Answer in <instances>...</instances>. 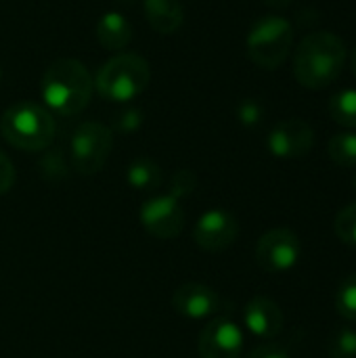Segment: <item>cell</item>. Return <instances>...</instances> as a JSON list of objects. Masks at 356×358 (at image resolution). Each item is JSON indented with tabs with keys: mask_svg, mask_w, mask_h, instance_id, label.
<instances>
[{
	"mask_svg": "<svg viewBox=\"0 0 356 358\" xmlns=\"http://www.w3.org/2000/svg\"><path fill=\"white\" fill-rule=\"evenodd\" d=\"M346 65V46L334 31H313L302 38L294 55V76L311 90L332 86Z\"/></svg>",
	"mask_w": 356,
	"mask_h": 358,
	"instance_id": "obj_1",
	"label": "cell"
},
{
	"mask_svg": "<svg viewBox=\"0 0 356 358\" xmlns=\"http://www.w3.org/2000/svg\"><path fill=\"white\" fill-rule=\"evenodd\" d=\"M94 80L88 67L78 59H55L42 76V99L48 111L59 115H78L90 103Z\"/></svg>",
	"mask_w": 356,
	"mask_h": 358,
	"instance_id": "obj_2",
	"label": "cell"
},
{
	"mask_svg": "<svg viewBox=\"0 0 356 358\" xmlns=\"http://www.w3.org/2000/svg\"><path fill=\"white\" fill-rule=\"evenodd\" d=\"M0 132L8 145L21 151H42L52 143L55 120L38 103H15L0 117Z\"/></svg>",
	"mask_w": 356,
	"mask_h": 358,
	"instance_id": "obj_3",
	"label": "cell"
},
{
	"mask_svg": "<svg viewBox=\"0 0 356 358\" xmlns=\"http://www.w3.org/2000/svg\"><path fill=\"white\" fill-rule=\"evenodd\" d=\"M151 82L149 63L134 52H120L109 59L94 78L97 92L113 103H126L138 96Z\"/></svg>",
	"mask_w": 356,
	"mask_h": 358,
	"instance_id": "obj_4",
	"label": "cell"
},
{
	"mask_svg": "<svg viewBox=\"0 0 356 358\" xmlns=\"http://www.w3.org/2000/svg\"><path fill=\"white\" fill-rule=\"evenodd\" d=\"M294 46V27L281 15L260 17L248 31V57L262 69L281 67Z\"/></svg>",
	"mask_w": 356,
	"mask_h": 358,
	"instance_id": "obj_5",
	"label": "cell"
},
{
	"mask_svg": "<svg viewBox=\"0 0 356 358\" xmlns=\"http://www.w3.org/2000/svg\"><path fill=\"white\" fill-rule=\"evenodd\" d=\"M113 147V134L107 126L99 122H86L78 126L69 141V155L71 166L78 174L90 176L97 174Z\"/></svg>",
	"mask_w": 356,
	"mask_h": 358,
	"instance_id": "obj_6",
	"label": "cell"
},
{
	"mask_svg": "<svg viewBox=\"0 0 356 358\" xmlns=\"http://www.w3.org/2000/svg\"><path fill=\"white\" fill-rule=\"evenodd\" d=\"M302 254L300 237L285 227L266 231L256 243V262L262 271L271 275H281L292 271Z\"/></svg>",
	"mask_w": 356,
	"mask_h": 358,
	"instance_id": "obj_7",
	"label": "cell"
},
{
	"mask_svg": "<svg viewBox=\"0 0 356 358\" xmlns=\"http://www.w3.org/2000/svg\"><path fill=\"white\" fill-rule=\"evenodd\" d=\"M141 222L157 239H176L185 229V212L172 195L151 197L141 208Z\"/></svg>",
	"mask_w": 356,
	"mask_h": 358,
	"instance_id": "obj_8",
	"label": "cell"
},
{
	"mask_svg": "<svg viewBox=\"0 0 356 358\" xmlns=\"http://www.w3.org/2000/svg\"><path fill=\"white\" fill-rule=\"evenodd\" d=\"M269 151L279 159H300L315 147V130L300 117L279 122L269 134Z\"/></svg>",
	"mask_w": 356,
	"mask_h": 358,
	"instance_id": "obj_9",
	"label": "cell"
},
{
	"mask_svg": "<svg viewBox=\"0 0 356 358\" xmlns=\"http://www.w3.org/2000/svg\"><path fill=\"white\" fill-rule=\"evenodd\" d=\"M239 222L227 210H210L195 224V243L206 252H222L237 241Z\"/></svg>",
	"mask_w": 356,
	"mask_h": 358,
	"instance_id": "obj_10",
	"label": "cell"
},
{
	"mask_svg": "<svg viewBox=\"0 0 356 358\" xmlns=\"http://www.w3.org/2000/svg\"><path fill=\"white\" fill-rule=\"evenodd\" d=\"M241 350L243 331L229 319H214L199 334V358H239Z\"/></svg>",
	"mask_w": 356,
	"mask_h": 358,
	"instance_id": "obj_11",
	"label": "cell"
},
{
	"mask_svg": "<svg viewBox=\"0 0 356 358\" xmlns=\"http://www.w3.org/2000/svg\"><path fill=\"white\" fill-rule=\"evenodd\" d=\"M243 323L252 336L260 340H273L275 336L281 334L285 325V317L277 302H273L271 298L258 296L248 302L243 310Z\"/></svg>",
	"mask_w": 356,
	"mask_h": 358,
	"instance_id": "obj_12",
	"label": "cell"
},
{
	"mask_svg": "<svg viewBox=\"0 0 356 358\" xmlns=\"http://www.w3.org/2000/svg\"><path fill=\"white\" fill-rule=\"evenodd\" d=\"M172 306L187 319H206L220 308L218 294L201 283H185L172 296Z\"/></svg>",
	"mask_w": 356,
	"mask_h": 358,
	"instance_id": "obj_13",
	"label": "cell"
},
{
	"mask_svg": "<svg viewBox=\"0 0 356 358\" xmlns=\"http://www.w3.org/2000/svg\"><path fill=\"white\" fill-rule=\"evenodd\" d=\"M97 40L105 50H124L132 40V23L118 10H107L97 21Z\"/></svg>",
	"mask_w": 356,
	"mask_h": 358,
	"instance_id": "obj_14",
	"label": "cell"
},
{
	"mask_svg": "<svg viewBox=\"0 0 356 358\" xmlns=\"http://www.w3.org/2000/svg\"><path fill=\"white\" fill-rule=\"evenodd\" d=\"M143 8L149 25L157 34H174L185 21L180 0H143Z\"/></svg>",
	"mask_w": 356,
	"mask_h": 358,
	"instance_id": "obj_15",
	"label": "cell"
},
{
	"mask_svg": "<svg viewBox=\"0 0 356 358\" xmlns=\"http://www.w3.org/2000/svg\"><path fill=\"white\" fill-rule=\"evenodd\" d=\"M126 176H128L130 187L138 189V191H155L162 182V170L149 157H136L128 166Z\"/></svg>",
	"mask_w": 356,
	"mask_h": 358,
	"instance_id": "obj_16",
	"label": "cell"
},
{
	"mask_svg": "<svg viewBox=\"0 0 356 358\" xmlns=\"http://www.w3.org/2000/svg\"><path fill=\"white\" fill-rule=\"evenodd\" d=\"M329 117L348 130H356V88L340 90L329 99Z\"/></svg>",
	"mask_w": 356,
	"mask_h": 358,
	"instance_id": "obj_17",
	"label": "cell"
},
{
	"mask_svg": "<svg viewBox=\"0 0 356 358\" xmlns=\"http://www.w3.org/2000/svg\"><path fill=\"white\" fill-rule=\"evenodd\" d=\"M329 159L342 168H356V132H338L327 143Z\"/></svg>",
	"mask_w": 356,
	"mask_h": 358,
	"instance_id": "obj_18",
	"label": "cell"
},
{
	"mask_svg": "<svg viewBox=\"0 0 356 358\" xmlns=\"http://www.w3.org/2000/svg\"><path fill=\"white\" fill-rule=\"evenodd\" d=\"M336 310L342 319L356 323V273L340 283L336 292Z\"/></svg>",
	"mask_w": 356,
	"mask_h": 358,
	"instance_id": "obj_19",
	"label": "cell"
},
{
	"mask_svg": "<svg viewBox=\"0 0 356 358\" xmlns=\"http://www.w3.org/2000/svg\"><path fill=\"white\" fill-rule=\"evenodd\" d=\"M327 352L332 358H356V329L340 327L327 342Z\"/></svg>",
	"mask_w": 356,
	"mask_h": 358,
	"instance_id": "obj_20",
	"label": "cell"
},
{
	"mask_svg": "<svg viewBox=\"0 0 356 358\" xmlns=\"http://www.w3.org/2000/svg\"><path fill=\"white\" fill-rule=\"evenodd\" d=\"M334 229H336V235L342 243L356 248V201L338 212Z\"/></svg>",
	"mask_w": 356,
	"mask_h": 358,
	"instance_id": "obj_21",
	"label": "cell"
},
{
	"mask_svg": "<svg viewBox=\"0 0 356 358\" xmlns=\"http://www.w3.org/2000/svg\"><path fill=\"white\" fill-rule=\"evenodd\" d=\"M262 107H260V103H256V101H252V99H248V101H243L239 107H237V117H239V122L243 124V126H248V128H252V126H258L260 122H262Z\"/></svg>",
	"mask_w": 356,
	"mask_h": 358,
	"instance_id": "obj_22",
	"label": "cell"
},
{
	"mask_svg": "<svg viewBox=\"0 0 356 358\" xmlns=\"http://www.w3.org/2000/svg\"><path fill=\"white\" fill-rule=\"evenodd\" d=\"M195 185H197V178H195L193 172H189V170H178V172L174 174V178H172V193H170V195H172L174 199L185 197V195L193 193Z\"/></svg>",
	"mask_w": 356,
	"mask_h": 358,
	"instance_id": "obj_23",
	"label": "cell"
},
{
	"mask_svg": "<svg viewBox=\"0 0 356 358\" xmlns=\"http://www.w3.org/2000/svg\"><path fill=\"white\" fill-rule=\"evenodd\" d=\"M15 182V166L4 151H0V195L8 193Z\"/></svg>",
	"mask_w": 356,
	"mask_h": 358,
	"instance_id": "obj_24",
	"label": "cell"
},
{
	"mask_svg": "<svg viewBox=\"0 0 356 358\" xmlns=\"http://www.w3.org/2000/svg\"><path fill=\"white\" fill-rule=\"evenodd\" d=\"M248 358H290V355L283 348L275 346V344H262Z\"/></svg>",
	"mask_w": 356,
	"mask_h": 358,
	"instance_id": "obj_25",
	"label": "cell"
},
{
	"mask_svg": "<svg viewBox=\"0 0 356 358\" xmlns=\"http://www.w3.org/2000/svg\"><path fill=\"white\" fill-rule=\"evenodd\" d=\"M141 124V113L138 111H128L122 115V120L118 122V126L124 130V132H130V130H136Z\"/></svg>",
	"mask_w": 356,
	"mask_h": 358,
	"instance_id": "obj_26",
	"label": "cell"
},
{
	"mask_svg": "<svg viewBox=\"0 0 356 358\" xmlns=\"http://www.w3.org/2000/svg\"><path fill=\"white\" fill-rule=\"evenodd\" d=\"M266 6H271V8H285V6H290L292 4V0H262Z\"/></svg>",
	"mask_w": 356,
	"mask_h": 358,
	"instance_id": "obj_27",
	"label": "cell"
},
{
	"mask_svg": "<svg viewBox=\"0 0 356 358\" xmlns=\"http://www.w3.org/2000/svg\"><path fill=\"white\" fill-rule=\"evenodd\" d=\"M350 69H353V76L356 78V46L353 48V52H350Z\"/></svg>",
	"mask_w": 356,
	"mask_h": 358,
	"instance_id": "obj_28",
	"label": "cell"
},
{
	"mask_svg": "<svg viewBox=\"0 0 356 358\" xmlns=\"http://www.w3.org/2000/svg\"><path fill=\"white\" fill-rule=\"evenodd\" d=\"M355 189H356V176H355Z\"/></svg>",
	"mask_w": 356,
	"mask_h": 358,
	"instance_id": "obj_29",
	"label": "cell"
},
{
	"mask_svg": "<svg viewBox=\"0 0 356 358\" xmlns=\"http://www.w3.org/2000/svg\"><path fill=\"white\" fill-rule=\"evenodd\" d=\"M0 78H2V69H0Z\"/></svg>",
	"mask_w": 356,
	"mask_h": 358,
	"instance_id": "obj_30",
	"label": "cell"
}]
</instances>
